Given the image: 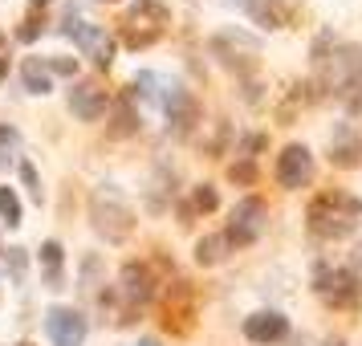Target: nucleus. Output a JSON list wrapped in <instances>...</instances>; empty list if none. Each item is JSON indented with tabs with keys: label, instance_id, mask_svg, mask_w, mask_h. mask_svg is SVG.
<instances>
[{
	"label": "nucleus",
	"instance_id": "obj_1",
	"mask_svg": "<svg viewBox=\"0 0 362 346\" xmlns=\"http://www.w3.org/2000/svg\"><path fill=\"white\" fill-rule=\"evenodd\" d=\"M358 216H362V200H354L342 188H334V192H322L313 200L305 220H310V232L317 241H346L358 229Z\"/></svg>",
	"mask_w": 362,
	"mask_h": 346
},
{
	"label": "nucleus",
	"instance_id": "obj_2",
	"mask_svg": "<svg viewBox=\"0 0 362 346\" xmlns=\"http://www.w3.org/2000/svg\"><path fill=\"white\" fill-rule=\"evenodd\" d=\"M90 224L98 232L106 245H122V241H131L134 232V212L127 196L118 192L115 183H102L90 192Z\"/></svg>",
	"mask_w": 362,
	"mask_h": 346
},
{
	"label": "nucleus",
	"instance_id": "obj_3",
	"mask_svg": "<svg viewBox=\"0 0 362 346\" xmlns=\"http://www.w3.org/2000/svg\"><path fill=\"white\" fill-rule=\"evenodd\" d=\"M167 25H171V8L167 4H159V0H139L131 13L122 17V41L131 50H147V45H155L167 33Z\"/></svg>",
	"mask_w": 362,
	"mask_h": 346
},
{
	"label": "nucleus",
	"instance_id": "obj_4",
	"mask_svg": "<svg viewBox=\"0 0 362 346\" xmlns=\"http://www.w3.org/2000/svg\"><path fill=\"white\" fill-rule=\"evenodd\" d=\"M329 86L346 102V110L362 106V45H338L329 53Z\"/></svg>",
	"mask_w": 362,
	"mask_h": 346
},
{
	"label": "nucleus",
	"instance_id": "obj_5",
	"mask_svg": "<svg viewBox=\"0 0 362 346\" xmlns=\"http://www.w3.org/2000/svg\"><path fill=\"white\" fill-rule=\"evenodd\" d=\"M269 229V204L257 196H245L236 208H232V220L228 229L220 232L224 241H228V248H248L261 241V232Z\"/></svg>",
	"mask_w": 362,
	"mask_h": 346
},
{
	"label": "nucleus",
	"instance_id": "obj_6",
	"mask_svg": "<svg viewBox=\"0 0 362 346\" xmlns=\"http://www.w3.org/2000/svg\"><path fill=\"white\" fill-rule=\"evenodd\" d=\"M313 289L334 310H354L362 301V277L354 269H322L317 281H313Z\"/></svg>",
	"mask_w": 362,
	"mask_h": 346
},
{
	"label": "nucleus",
	"instance_id": "obj_7",
	"mask_svg": "<svg viewBox=\"0 0 362 346\" xmlns=\"http://www.w3.org/2000/svg\"><path fill=\"white\" fill-rule=\"evenodd\" d=\"M62 33L82 50V57H90V62L102 66V69H110V62H115V41H110V33H106L102 25H90V21L69 17L66 25H62Z\"/></svg>",
	"mask_w": 362,
	"mask_h": 346
},
{
	"label": "nucleus",
	"instance_id": "obj_8",
	"mask_svg": "<svg viewBox=\"0 0 362 346\" xmlns=\"http://www.w3.org/2000/svg\"><path fill=\"white\" fill-rule=\"evenodd\" d=\"M45 334H49L53 346H82L86 334H90V322L74 306H49L45 310Z\"/></svg>",
	"mask_w": 362,
	"mask_h": 346
},
{
	"label": "nucleus",
	"instance_id": "obj_9",
	"mask_svg": "<svg viewBox=\"0 0 362 346\" xmlns=\"http://www.w3.org/2000/svg\"><path fill=\"white\" fill-rule=\"evenodd\" d=\"M273 175H277V183L285 188V192H301V188H310L313 183V155H310V147L289 143V147L277 155Z\"/></svg>",
	"mask_w": 362,
	"mask_h": 346
},
{
	"label": "nucleus",
	"instance_id": "obj_10",
	"mask_svg": "<svg viewBox=\"0 0 362 346\" xmlns=\"http://www.w3.org/2000/svg\"><path fill=\"white\" fill-rule=\"evenodd\" d=\"M155 273H151V265L143 261H127L122 265V273H118V294L127 306H147L151 297H155Z\"/></svg>",
	"mask_w": 362,
	"mask_h": 346
},
{
	"label": "nucleus",
	"instance_id": "obj_11",
	"mask_svg": "<svg viewBox=\"0 0 362 346\" xmlns=\"http://www.w3.org/2000/svg\"><path fill=\"white\" fill-rule=\"evenodd\" d=\"M69 110L82 118V122H98L106 110H110V94L102 90V82L86 78V82L69 86Z\"/></svg>",
	"mask_w": 362,
	"mask_h": 346
},
{
	"label": "nucleus",
	"instance_id": "obj_12",
	"mask_svg": "<svg viewBox=\"0 0 362 346\" xmlns=\"http://www.w3.org/2000/svg\"><path fill=\"white\" fill-rule=\"evenodd\" d=\"M289 334V318L281 310H257L245 318V338L257 346H269V342H281Z\"/></svg>",
	"mask_w": 362,
	"mask_h": 346
},
{
	"label": "nucleus",
	"instance_id": "obj_13",
	"mask_svg": "<svg viewBox=\"0 0 362 346\" xmlns=\"http://www.w3.org/2000/svg\"><path fill=\"white\" fill-rule=\"evenodd\" d=\"M329 163L334 167H358L362 163V139L350 122H338L329 134Z\"/></svg>",
	"mask_w": 362,
	"mask_h": 346
},
{
	"label": "nucleus",
	"instance_id": "obj_14",
	"mask_svg": "<svg viewBox=\"0 0 362 346\" xmlns=\"http://www.w3.org/2000/svg\"><path fill=\"white\" fill-rule=\"evenodd\" d=\"M163 110H167V118H171L175 134H187L192 127H196V118H199L196 98H192V94H187L183 86H171V94L163 98Z\"/></svg>",
	"mask_w": 362,
	"mask_h": 346
},
{
	"label": "nucleus",
	"instance_id": "obj_15",
	"mask_svg": "<svg viewBox=\"0 0 362 346\" xmlns=\"http://www.w3.org/2000/svg\"><path fill=\"white\" fill-rule=\"evenodd\" d=\"M240 8H245V17L252 25H261V29H285L289 25V8L281 4V0H236Z\"/></svg>",
	"mask_w": 362,
	"mask_h": 346
},
{
	"label": "nucleus",
	"instance_id": "obj_16",
	"mask_svg": "<svg viewBox=\"0 0 362 346\" xmlns=\"http://www.w3.org/2000/svg\"><path fill=\"white\" fill-rule=\"evenodd\" d=\"M192 294L183 289V281L171 285V297H167V310H163V326L175 330V334H187L192 330Z\"/></svg>",
	"mask_w": 362,
	"mask_h": 346
},
{
	"label": "nucleus",
	"instance_id": "obj_17",
	"mask_svg": "<svg viewBox=\"0 0 362 346\" xmlns=\"http://www.w3.org/2000/svg\"><path fill=\"white\" fill-rule=\"evenodd\" d=\"M21 82H25V90H29V94H41V98L53 90L49 69H45V62H41V57H25V62H21Z\"/></svg>",
	"mask_w": 362,
	"mask_h": 346
},
{
	"label": "nucleus",
	"instance_id": "obj_18",
	"mask_svg": "<svg viewBox=\"0 0 362 346\" xmlns=\"http://www.w3.org/2000/svg\"><path fill=\"white\" fill-rule=\"evenodd\" d=\"M41 265H45L49 289H62V265H66V253H62L57 241H45V245H41Z\"/></svg>",
	"mask_w": 362,
	"mask_h": 346
},
{
	"label": "nucleus",
	"instance_id": "obj_19",
	"mask_svg": "<svg viewBox=\"0 0 362 346\" xmlns=\"http://www.w3.org/2000/svg\"><path fill=\"white\" fill-rule=\"evenodd\" d=\"M228 257V241L216 232V236H204V241H196V261L199 265H220Z\"/></svg>",
	"mask_w": 362,
	"mask_h": 346
},
{
	"label": "nucleus",
	"instance_id": "obj_20",
	"mask_svg": "<svg viewBox=\"0 0 362 346\" xmlns=\"http://www.w3.org/2000/svg\"><path fill=\"white\" fill-rule=\"evenodd\" d=\"M139 131V118H134V110H131V94H122V98L115 102V127H110V134H134Z\"/></svg>",
	"mask_w": 362,
	"mask_h": 346
},
{
	"label": "nucleus",
	"instance_id": "obj_21",
	"mask_svg": "<svg viewBox=\"0 0 362 346\" xmlns=\"http://www.w3.org/2000/svg\"><path fill=\"white\" fill-rule=\"evenodd\" d=\"M0 220L8 224V229H17L21 220H25V208H21V196L13 188H0Z\"/></svg>",
	"mask_w": 362,
	"mask_h": 346
},
{
	"label": "nucleus",
	"instance_id": "obj_22",
	"mask_svg": "<svg viewBox=\"0 0 362 346\" xmlns=\"http://www.w3.org/2000/svg\"><path fill=\"white\" fill-rule=\"evenodd\" d=\"M17 155H21V131L8 127V122H0V167L13 163Z\"/></svg>",
	"mask_w": 362,
	"mask_h": 346
},
{
	"label": "nucleus",
	"instance_id": "obj_23",
	"mask_svg": "<svg viewBox=\"0 0 362 346\" xmlns=\"http://www.w3.org/2000/svg\"><path fill=\"white\" fill-rule=\"evenodd\" d=\"M192 204H196V212H216L220 208V196H216L212 183H199L196 192H192Z\"/></svg>",
	"mask_w": 362,
	"mask_h": 346
},
{
	"label": "nucleus",
	"instance_id": "obj_24",
	"mask_svg": "<svg viewBox=\"0 0 362 346\" xmlns=\"http://www.w3.org/2000/svg\"><path fill=\"white\" fill-rule=\"evenodd\" d=\"M41 25H45V21L37 17V8H33L29 17L21 21V29H17V41H25V45H29V41H37V37H41Z\"/></svg>",
	"mask_w": 362,
	"mask_h": 346
},
{
	"label": "nucleus",
	"instance_id": "obj_25",
	"mask_svg": "<svg viewBox=\"0 0 362 346\" xmlns=\"http://www.w3.org/2000/svg\"><path fill=\"white\" fill-rule=\"evenodd\" d=\"M21 180H25V188H29V196L41 204V180H37V167L29 163V159H21Z\"/></svg>",
	"mask_w": 362,
	"mask_h": 346
},
{
	"label": "nucleus",
	"instance_id": "obj_26",
	"mask_svg": "<svg viewBox=\"0 0 362 346\" xmlns=\"http://www.w3.org/2000/svg\"><path fill=\"white\" fill-rule=\"evenodd\" d=\"M45 69H49V78H53V74L74 78V74H78V57H49V62H45Z\"/></svg>",
	"mask_w": 362,
	"mask_h": 346
},
{
	"label": "nucleus",
	"instance_id": "obj_27",
	"mask_svg": "<svg viewBox=\"0 0 362 346\" xmlns=\"http://www.w3.org/2000/svg\"><path fill=\"white\" fill-rule=\"evenodd\" d=\"M228 175H232V183H252L257 180V167H252V159H240V163L228 167Z\"/></svg>",
	"mask_w": 362,
	"mask_h": 346
},
{
	"label": "nucleus",
	"instance_id": "obj_28",
	"mask_svg": "<svg viewBox=\"0 0 362 346\" xmlns=\"http://www.w3.org/2000/svg\"><path fill=\"white\" fill-rule=\"evenodd\" d=\"M8 269H13V281H25V248H8Z\"/></svg>",
	"mask_w": 362,
	"mask_h": 346
},
{
	"label": "nucleus",
	"instance_id": "obj_29",
	"mask_svg": "<svg viewBox=\"0 0 362 346\" xmlns=\"http://www.w3.org/2000/svg\"><path fill=\"white\" fill-rule=\"evenodd\" d=\"M8 74V50H4V37H0V78Z\"/></svg>",
	"mask_w": 362,
	"mask_h": 346
},
{
	"label": "nucleus",
	"instance_id": "obj_30",
	"mask_svg": "<svg viewBox=\"0 0 362 346\" xmlns=\"http://www.w3.org/2000/svg\"><path fill=\"white\" fill-rule=\"evenodd\" d=\"M362 269V241H358V248H354V273Z\"/></svg>",
	"mask_w": 362,
	"mask_h": 346
},
{
	"label": "nucleus",
	"instance_id": "obj_31",
	"mask_svg": "<svg viewBox=\"0 0 362 346\" xmlns=\"http://www.w3.org/2000/svg\"><path fill=\"white\" fill-rule=\"evenodd\" d=\"M29 4H33V8H45V4H49V0H29Z\"/></svg>",
	"mask_w": 362,
	"mask_h": 346
},
{
	"label": "nucleus",
	"instance_id": "obj_32",
	"mask_svg": "<svg viewBox=\"0 0 362 346\" xmlns=\"http://www.w3.org/2000/svg\"><path fill=\"white\" fill-rule=\"evenodd\" d=\"M139 346H159V342H155V338H143V342H139Z\"/></svg>",
	"mask_w": 362,
	"mask_h": 346
},
{
	"label": "nucleus",
	"instance_id": "obj_33",
	"mask_svg": "<svg viewBox=\"0 0 362 346\" xmlns=\"http://www.w3.org/2000/svg\"><path fill=\"white\" fill-rule=\"evenodd\" d=\"M326 346H346V342H342V338H334V342H326Z\"/></svg>",
	"mask_w": 362,
	"mask_h": 346
},
{
	"label": "nucleus",
	"instance_id": "obj_34",
	"mask_svg": "<svg viewBox=\"0 0 362 346\" xmlns=\"http://www.w3.org/2000/svg\"><path fill=\"white\" fill-rule=\"evenodd\" d=\"M17 346H33V342H17Z\"/></svg>",
	"mask_w": 362,
	"mask_h": 346
},
{
	"label": "nucleus",
	"instance_id": "obj_35",
	"mask_svg": "<svg viewBox=\"0 0 362 346\" xmlns=\"http://www.w3.org/2000/svg\"><path fill=\"white\" fill-rule=\"evenodd\" d=\"M102 4H115V0H102Z\"/></svg>",
	"mask_w": 362,
	"mask_h": 346
}]
</instances>
